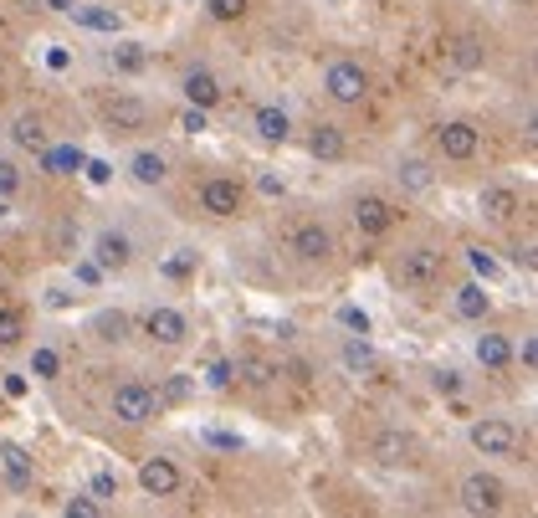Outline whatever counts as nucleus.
Instances as JSON below:
<instances>
[{"label":"nucleus","mask_w":538,"mask_h":518,"mask_svg":"<svg viewBox=\"0 0 538 518\" xmlns=\"http://www.w3.org/2000/svg\"><path fill=\"white\" fill-rule=\"evenodd\" d=\"M21 334H26V318L16 308H0V349H16Z\"/></svg>","instance_id":"bb28decb"},{"label":"nucleus","mask_w":538,"mask_h":518,"mask_svg":"<svg viewBox=\"0 0 538 518\" xmlns=\"http://www.w3.org/2000/svg\"><path fill=\"white\" fill-rule=\"evenodd\" d=\"M400 174H405V185H411V190H426V185H431V170L421 165V159H411V165H405Z\"/></svg>","instance_id":"4c0bfd02"},{"label":"nucleus","mask_w":538,"mask_h":518,"mask_svg":"<svg viewBox=\"0 0 538 518\" xmlns=\"http://www.w3.org/2000/svg\"><path fill=\"white\" fill-rule=\"evenodd\" d=\"M252 128L262 134L267 144H283L287 134H292V124H287V113L283 108H272V103H262V108L252 113Z\"/></svg>","instance_id":"f3484780"},{"label":"nucleus","mask_w":538,"mask_h":518,"mask_svg":"<svg viewBox=\"0 0 538 518\" xmlns=\"http://www.w3.org/2000/svg\"><path fill=\"white\" fill-rule=\"evenodd\" d=\"M472 447L482 457H513L518 452V431H513V421H497V416H492V421L472 426Z\"/></svg>","instance_id":"423d86ee"},{"label":"nucleus","mask_w":538,"mask_h":518,"mask_svg":"<svg viewBox=\"0 0 538 518\" xmlns=\"http://www.w3.org/2000/svg\"><path fill=\"white\" fill-rule=\"evenodd\" d=\"M124 329H128L124 314H103V318H97V339H108V344H118V339H124Z\"/></svg>","instance_id":"2f4dec72"},{"label":"nucleus","mask_w":538,"mask_h":518,"mask_svg":"<svg viewBox=\"0 0 538 518\" xmlns=\"http://www.w3.org/2000/svg\"><path fill=\"white\" fill-rule=\"evenodd\" d=\"M467 262H472V272H477V278H497V262H492V257H487L482 247H472V251H467Z\"/></svg>","instance_id":"e433bc0d"},{"label":"nucleus","mask_w":538,"mask_h":518,"mask_svg":"<svg viewBox=\"0 0 538 518\" xmlns=\"http://www.w3.org/2000/svg\"><path fill=\"white\" fill-rule=\"evenodd\" d=\"M51 247H57V257H72V226H57V231H51Z\"/></svg>","instance_id":"79ce46f5"},{"label":"nucleus","mask_w":538,"mask_h":518,"mask_svg":"<svg viewBox=\"0 0 538 518\" xmlns=\"http://www.w3.org/2000/svg\"><path fill=\"white\" fill-rule=\"evenodd\" d=\"M93 493H97V498H118V477L97 472V477H93Z\"/></svg>","instance_id":"37998d69"},{"label":"nucleus","mask_w":538,"mask_h":518,"mask_svg":"<svg viewBox=\"0 0 538 518\" xmlns=\"http://www.w3.org/2000/svg\"><path fill=\"white\" fill-rule=\"evenodd\" d=\"M164 278H174V283L195 278V251H174V257H164Z\"/></svg>","instance_id":"c85d7f7f"},{"label":"nucleus","mask_w":538,"mask_h":518,"mask_svg":"<svg viewBox=\"0 0 538 518\" xmlns=\"http://www.w3.org/2000/svg\"><path fill=\"white\" fill-rule=\"evenodd\" d=\"M0 216H5V205H0Z\"/></svg>","instance_id":"de8ad7c7"},{"label":"nucleus","mask_w":538,"mask_h":518,"mask_svg":"<svg viewBox=\"0 0 538 518\" xmlns=\"http://www.w3.org/2000/svg\"><path fill=\"white\" fill-rule=\"evenodd\" d=\"M144 334L154 339V344H185L190 339V324L180 308H154V314L144 318Z\"/></svg>","instance_id":"9d476101"},{"label":"nucleus","mask_w":538,"mask_h":518,"mask_svg":"<svg viewBox=\"0 0 538 518\" xmlns=\"http://www.w3.org/2000/svg\"><path fill=\"white\" fill-rule=\"evenodd\" d=\"M108 410H113V421H124V426H144V421H149V416L159 410V395L149 391V385H139V380H124V385L113 391Z\"/></svg>","instance_id":"f257e3e1"},{"label":"nucleus","mask_w":538,"mask_h":518,"mask_svg":"<svg viewBox=\"0 0 538 518\" xmlns=\"http://www.w3.org/2000/svg\"><path fill=\"white\" fill-rule=\"evenodd\" d=\"M0 457H5V477H11V487L32 483V467H26V452H21V447H0Z\"/></svg>","instance_id":"a878e982"},{"label":"nucleus","mask_w":538,"mask_h":518,"mask_svg":"<svg viewBox=\"0 0 538 518\" xmlns=\"http://www.w3.org/2000/svg\"><path fill=\"white\" fill-rule=\"evenodd\" d=\"M411 452H415V441L405 437V431H380V437H375V457H380L385 467H400V462H411Z\"/></svg>","instance_id":"dca6fc26"},{"label":"nucleus","mask_w":538,"mask_h":518,"mask_svg":"<svg viewBox=\"0 0 538 518\" xmlns=\"http://www.w3.org/2000/svg\"><path fill=\"white\" fill-rule=\"evenodd\" d=\"M185 98H190V108H216V103H221V82H216V72H206V67L185 72Z\"/></svg>","instance_id":"ddd939ff"},{"label":"nucleus","mask_w":538,"mask_h":518,"mask_svg":"<svg viewBox=\"0 0 538 518\" xmlns=\"http://www.w3.org/2000/svg\"><path fill=\"white\" fill-rule=\"evenodd\" d=\"M523 5H528V0H523Z\"/></svg>","instance_id":"09e8293b"},{"label":"nucleus","mask_w":538,"mask_h":518,"mask_svg":"<svg viewBox=\"0 0 538 518\" xmlns=\"http://www.w3.org/2000/svg\"><path fill=\"white\" fill-rule=\"evenodd\" d=\"M308 149H313V159H344L348 155V139H344V128L318 124L313 134H308Z\"/></svg>","instance_id":"2eb2a0df"},{"label":"nucleus","mask_w":538,"mask_h":518,"mask_svg":"<svg viewBox=\"0 0 538 518\" xmlns=\"http://www.w3.org/2000/svg\"><path fill=\"white\" fill-rule=\"evenodd\" d=\"M128 174H134L139 185H159V180L170 174V165H164V155H154V149H139L134 165H128Z\"/></svg>","instance_id":"412c9836"},{"label":"nucleus","mask_w":538,"mask_h":518,"mask_svg":"<svg viewBox=\"0 0 538 518\" xmlns=\"http://www.w3.org/2000/svg\"><path fill=\"white\" fill-rule=\"evenodd\" d=\"M180 128L185 134H206V108H185L180 113Z\"/></svg>","instance_id":"ea45409f"},{"label":"nucleus","mask_w":538,"mask_h":518,"mask_svg":"<svg viewBox=\"0 0 538 518\" xmlns=\"http://www.w3.org/2000/svg\"><path fill=\"white\" fill-rule=\"evenodd\" d=\"M446 57H451V67H461V72H477V67H482V57H487V52H482V42H477V36H457V42H451V52H446Z\"/></svg>","instance_id":"b1692460"},{"label":"nucleus","mask_w":538,"mask_h":518,"mask_svg":"<svg viewBox=\"0 0 538 518\" xmlns=\"http://www.w3.org/2000/svg\"><path fill=\"white\" fill-rule=\"evenodd\" d=\"M507 498V487L497 483V477H487V472H472V477H461V503L472 508V513H497Z\"/></svg>","instance_id":"39448f33"},{"label":"nucleus","mask_w":538,"mask_h":518,"mask_svg":"<svg viewBox=\"0 0 538 518\" xmlns=\"http://www.w3.org/2000/svg\"><path fill=\"white\" fill-rule=\"evenodd\" d=\"M344 364H348V370H369V364H375V349L365 344V334L344 344Z\"/></svg>","instance_id":"cd10ccee"},{"label":"nucleus","mask_w":538,"mask_h":518,"mask_svg":"<svg viewBox=\"0 0 538 518\" xmlns=\"http://www.w3.org/2000/svg\"><path fill=\"white\" fill-rule=\"evenodd\" d=\"M51 11H72V5H78V0H47Z\"/></svg>","instance_id":"49530a36"},{"label":"nucleus","mask_w":538,"mask_h":518,"mask_svg":"<svg viewBox=\"0 0 538 518\" xmlns=\"http://www.w3.org/2000/svg\"><path fill=\"white\" fill-rule=\"evenodd\" d=\"M82 149H72V144H57V149H42V165H47L51 174H78L82 170Z\"/></svg>","instance_id":"5701e85b"},{"label":"nucleus","mask_w":538,"mask_h":518,"mask_svg":"<svg viewBox=\"0 0 538 518\" xmlns=\"http://www.w3.org/2000/svg\"><path fill=\"white\" fill-rule=\"evenodd\" d=\"M292 251H298V262H323V257L333 251V236H329V226H318V221L298 226V231H292Z\"/></svg>","instance_id":"f8f14e48"},{"label":"nucleus","mask_w":538,"mask_h":518,"mask_svg":"<svg viewBox=\"0 0 538 518\" xmlns=\"http://www.w3.org/2000/svg\"><path fill=\"white\" fill-rule=\"evenodd\" d=\"M477 205H482V216H492V221H513V211H518V195L507 185H487L482 195H477Z\"/></svg>","instance_id":"6ab92c4d"},{"label":"nucleus","mask_w":538,"mask_h":518,"mask_svg":"<svg viewBox=\"0 0 538 518\" xmlns=\"http://www.w3.org/2000/svg\"><path fill=\"white\" fill-rule=\"evenodd\" d=\"M11 134H16V144H21V149H36V155L47 149V134H42V118H32V113H21Z\"/></svg>","instance_id":"393cba45"},{"label":"nucleus","mask_w":538,"mask_h":518,"mask_svg":"<svg viewBox=\"0 0 538 518\" xmlns=\"http://www.w3.org/2000/svg\"><path fill=\"white\" fill-rule=\"evenodd\" d=\"M354 226H359L365 236H385L390 226H395V211H390L385 195H359V201H354Z\"/></svg>","instance_id":"1a4fd4ad"},{"label":"nucleus","mask_w":538,"mask_h":518,"mask_svg":"<svg viewBox=\"0 0 538 518\" xmlns=\"http://www.w3.org/2000/svg\"><path fill=\"white\" fill-rule=\"evenodd\" d=\"M93 257H97V268L103 272H124L128 262H134V241H128L124 231H103L93 241Z\"/></svg>","instance_id":"9b49d317"},{"label":"nucleus","mask_w":538,"mask_h":518,"mask_svg":"<svg viewBox=\"0 0 538 518\" xmlns=\"http://www.w3.org/2000/svg\"><path fill=\"white\" fill-rule=\"evenodd\" d=\"M32 370H36L42 380H57V375H62V354H57V349H36V354H32Z\"/></svg>","instance_id":"c756f323"},{"label":"nucleus","mask_w":538,"mask_h":518,"mask_svg":"<svg viewBox=\"0 0 538 518\" xmlns=\"http://www.w3.org/2000/svg\"><path fill=\"white\" fill-rule=\"evenodd\" d=\"M210 21H241L246 16V0H206Z\"/></svg>","instance_id":"7c9ffc66"},{"label":"nucleus","mask_w":538,"mask_h":518,"mask_svg":"<svg viewBox=\"0 0 538 518\" xmlns=\"http://www.w3.org/2000/svg\"><path fill=\"white\" fill-rule=\"evenodd\" d=\"M241 201H246V190H241V180H231V174H210L206 185H200V211L216 221H231L241 211Z\"/></svg>","instance_id":"20e7f679"},{"label":"nucleus","mask_w":538,"mask_h":518,"mask_svg":"<svg viewBox=\"0 0 538 518\" xmlns=\"http://www.w3.org/2000/svg\"><path fill=\"white\" fill-rule=\"evenodd\" d=\"M436 391H441V395H457V391H461V375H457V370H441V375H436Z\"/></svg>","instance_id":"c03bdc74"},{"label":"nucleus","mask_w":538,"mask_h":518,"mask_svg":"<svg viewBox=\"0 0 538 518\" xmlns=\"http://www.w3.org/2000/svg\"><path fill=\"white\" fill-rule=\"evenodd\" d=\"M72 21H78V26H88V32H118V26H124V16H118V11H108V5H72Z\"/></svg>","instance_id":"aec40b11"},{"label":"nucleus","mask_w":538,"mask_h":518,"mask_svg":"<svg viewBox=\"0 0 538 518\" xmlns=\"http://www.w3.org/2000/svg\"><path fill=\"white\" fill-rule=\"evenodd\" d=\"M82 174H88V180H93V185H103V180H108V159H82Z\"/></svg>","instance_id":"a19ab883"},{"label":"nucleus","mask_w":538,"mask_h":518,"mask_svg":"<svg viewBox=\"0 0 538 518\" xmlns=\"http://www.w3.org/2000/svg\"><path fill=\"white\" fill-rule=\"evenodd\" d=\"M113 62H118V72H139V67H144V47H134V42H128V47H118V57H113Z\"/></svg>","instance_id":"c9c22d12"},{"label":"nucleus","mask_w":538,"mask_h":518,"mask_svg":"<svg viewBox=\"0 0 538 518\" xmlns=\"http://www.w3.org/2000/svg\"><path fill=\"white\" fill-rule=\"evenodd\" d=\"M206 380H210V385H216V391H226V385L237 380V364H231V360H216V364H210V370H206Z\"/></svg>","instance_id":"f704fd0d"},{"label":"nucleus","mask_w":538,"mask_h":518,"mask_svg":"<svg viewBox=\"0 0 538 518\" xmlns=\"http://www.w3.org/2000/svg\"><path fill=\"white\" fill-rule=\"evenodd\" d=\"M477 144H482V134H477L467 118H451V124L436 128V149H441L446 159H472V155H477Z\"/></svg>","instance_id":"6e6552de"},{"label":"nucleus","mask_w":538,"mask_h":518,"mask_svg":"<svg viewBox=\"0 0 538 518\" xmlns=\"http://www.w3.org/2000/svg\"><path fill=\"white\" fill-rule=\"evenodd\" d=\"M323 93H329L333 103L354 108V103H365V93H369V72L359 62H333L329 72H323Z\"/></svg>","instance_id":"f03ea898"},{"label":"nucleus","mask_w":538,"mask_h":518,"mask_svg":"<svg viewBox=\"0 0 538 518\" xmlns=\"http://www.w3.org/2000/svg\"><path fill=\"white\" fill-rule=\"evenodd\" d=\"M487 308H492V298L482 293V283H461L457 287V314L461 318H472L477 324V318H487Z\"/></svg>","instance_id":"4be33fe9"},{"label":"nucleus","mask_w":538,"mask_h":518,"mask_svg":"<svg viewBox=\"0 0 538 518\" xmlns=\"http://www.w3.org/2000/svg\"><path fill=\"white\" fill-rule=\"evenodd\" d=\"M513 360H523V370H533V364H538V344H533V339H523V349H513Z\"/></svg>","instance_id":"a18cd8bd"},{"label":"nucleus","mask_w":538,"mask_h":518,"mask_svg":"<svg viewBox=\"0 0 538 518\" xmlns=\"http://www.w3.org/2000/svg\"><path fill=\"white\" fill-rule=\"evenodd\" d=\"M339 324H344L348 334H369V314H365V308H354V303L339 308Z\"/></svg>","instance_id":"72a5a7b5"},{"label":"nucleus","mask_w":538,"mask_h":518,"mask_svg":"<svg viewBox=\"0 0 538 518\" xmlns=\"http://www.w3.org/2000/svg\"><path fill=\"white\" fill-rule=\"evenodd\" d=\"M62 513H67V518H97L103 508H97L93 498H67V508H62Z\"/></svg>","instance_id":"58836bf2"},{"label":"nucleus","mask_w":538,"mask_h":518,"mask_svg":"<svg viewBox=\"0 0 538 518\" xmlns=\"http://www.w3.org/2000/svg\"><path fill=\"white\" fill-rule=\"evenodd\" d=\"M180 483H185V477H180V467H174L170 457H149V462L139 467V487L149 493V498H174Z\"/></svg>","instance_id":"0eeeda50"},{"label":"nucleus","mask_w":538,"mask_h":518,"mask_svg":"<svg viewBox=\"0 0 538 518\" xmlns=\"http://www.w3.org/2000/svg\"><path fill=\"white\" fill-rule=\"evenodd\" d=\"M21 190V170H16V159H0V201H11Z\"/></svg>","instance_id":"473e14b6"},{"label":"nucleus","mask_w":538,"mask_h":518,"mask_svg":"<svg viewBox=\"0 0 538 518\" xmlns=\"http://www.w3.org/2000/svg\"><path fill=\"white\" fill-rule=\"evenodd\" d=\"M149 124V108H144L139 98H113L108 103V128H124V134H134V128H144Z\"/></svg>","instance_id":"4468645a"},{"label":"nucleus","mask_w":538,"mask_h":518,"mask_svg":"<svg viewBox=\"0 0 538 518\" xmlns=\"http://www.w3.org/2000/svg\"><path fill=\"white\" fill-rule=\"evenodd\" d=\"M446 272V257L436 247H411L400 251V283L405 287H436Z\"/></svg>","instance_id":"7ed1b4c3"},{"label":"nucleus","mask_w":538,"mask_h":518,"mask_svg":"<svg viewBox=\"0 0 538 518\" xmlns=\"http://www.w3.org/2000/svg\"><path fill=\"white\" fill-rule=\"evenodd\" d=\"M477 364L482 370H507L513 364V344H507L503 334H482L477 339Z\"/></svg>","instance_id":"a211bd4d"}]
</instances>
